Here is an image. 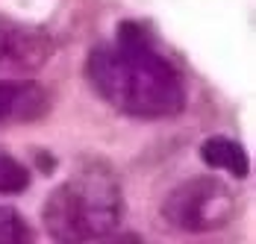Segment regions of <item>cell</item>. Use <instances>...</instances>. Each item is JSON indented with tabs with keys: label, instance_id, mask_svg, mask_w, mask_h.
<instances>
[{
	"label": "cell",
	"instance_id": "6da1fadb",
	"mask_svg": "<svg viewBox=\"0 0 256 244\" xmlns=\"http://www.w3.org/2000/svg\"><path fill=\"white\" fill-rule=\"evenodd\" d=\"M86 76L109 106L132 118H171L186 106V88L174 65L159 56L138 24L118 26V42L88 53Z\"/></svg>",
	"mask_w": 256,
	"mask_h": 244
},
{
	"label": "cell",
	"instance_id": "7a4b0ae2",
	"mask_svg": "<svg viewBox=\"0 0 256 244\" xmlns=\"http://www.w3.org/2000/svg\"><path fill=\"white\" fill-rule=\"evenodd\" d=\"M121 220V188L115 174L88 162L62 182L44 203V230L62 244L98 242L112 236Z\"/></svg>",
	"mask_w": 256,
	"mask_h": 244
},
{
	"label": "cell",
	"instance_id": "3957f363",
	"mask_svg": "<svg viewBox=\"0 0 256 244\" xmlns=\"http://www.w3.org/2000/svg\"><path fill=\"white\" fill-rule=\"evenodd\" d=\"M165 220L182 232H212L232 215V192L215 176H198L177 186L162 203Z\"/></svg>",
	"mask_w": 256,
	"mask_h": 244
},
{
	"label": "cell",
	"instance_id": "277c9868",
	"mask_svg": "<svg viewBox=\"0 0 256 244\" xmlns=\"http://www.w3.org/2000/svg\"><path fill=\"white\" fill-rule=\"evenodd\" d=\"M53 56L50 36L38 26L21 24L0 15V71L26 74L38 71Z\"/></svg>",
	"mask_w": 256,
	"mask_h": 244
},
{
	"label": "cell",
	"instance_id": "5b68a950",
	"mask_svg": "<svg viewBox=\"0 0 256 244\" xmlns=\"http://www.w3.org/2000/svg\"><path fill=\"white\" fill-rule=\"evenodd\" d=\"M50 109V98L36 82H0V126L42 121Z\"/></svg>",
	"mask_w": 256,
	"mask_h": 244
},
{
	"label": "cell",
	"instance_id": "8992f818",
	"mask_svg": "<svg viewBox=\"0 0 256 244\" xmlns=\"http://www.w3.org/2000/svg\"><path fill=\"white\" fill-rule=\"evenodd\" d=\"M200 159L212 168H221V171H230L232 176L244 180L250 171V162H248V153L238 142L230 138H206L200 144Z\"/></svg>",
	"mask_w": 256,
	"mask_h": 244
},
{
	"label": "cell",
	"instance_id": "52a82bcc",
	"mask_svg": "<svg viewBox=\"0 0 256 244\" xmlns=\"http://www.w3.org/2000/svg\"><path fill=\"white\" fill-rule=\"evenodd\" d=\"M30 186V171L9 153H0V194H18Z\"/></svg>",
	"mask_w": 256,
	"mask_h": 244
},
{
	"label": "cell",
	"instance_id": "ba28073f",
	"mask_svg": "<svg viewBox=\"0 0 256 244\" xmlns=\"http://www.w3.org/2000/svg\"><path fill=\"white\" fill-rule=\"evenodd\" d=\"M30 230H26L24 218L6 206H0V244H21L30 242Z\"/></svg>",
	"mask_w": 256,
	"mask_h": 244
}]
</instances>
